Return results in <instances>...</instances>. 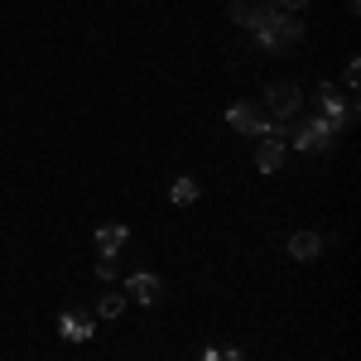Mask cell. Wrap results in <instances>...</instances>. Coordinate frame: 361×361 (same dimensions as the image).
<instances>
[{
  "instance_id": "16",
  "label": "cell",
  "mask_w": 361,
  "mask_h": 361,
  "mask_svg": "<svg viewBox=\"0 0 361 361\" xmlns=\"http://www.w3.org/2000/svg\"><path fill=\"white\" fill-rule=\"evenodd\" d=\"M97 275H102V279L116 275V255H102V260H97Z\"/></svg>"
},
{
  "instance_id": "6",
  "label": "cell",
  "mask_w": 361,
  "mask_h": 361,
  "mask_svg": "<svg viewBox=\"0 0 361 361\" xmlns=\"http://www.w3.org/2000/svg\"><path fill=\"white\" fill-rule=\"evenodd\" d=\"M226 121H231L241 135H265V130H270V116H265V106H255V102H236V106L226 111Z\"/></svg>"
},
{
  "instance_id": "4",
  "label": "cell",
  "mask_w": 361,
  "mask_h": 361,
  "mask_svg": "<svg viewBox=\"0 0 361 361\" xmlns=\"http://www.w3.org/2000/svg\"><path fill=\"white\" fill-rule=\"evenodd\" d=\"M318 102H323V121H328L333 130H342V126H347V121L357 116V102H347V97H342L333 82L318 87Z\"/></svg>"
},
{
  "instance_id": "1",
  "label": "cell",
  "mask_w": 361,
  "mask_h": 361,
  "mask_svg": "<svg viewBox=\"0 0 361 361\" xmlns=\"http://www.w3.org/2000/svg\"><path fill=\"white\" fill-rule=\"evenodd\" d=\"M294 149H308V154H323L337 145V130L323 121V116H294Z\"/></svg>"
},
{
  "instance_id": "15",
  "label": "cell",
  "mask_w": 361,
  "mask_h": 361,
  "mask_svg": "<svg viewBox=\"0 0 361 361\" xmlns=\"http://www.w3.org/2000/svg\"><path fill=\"white\" fill-rule=\"evenodd\" d=\"M342 78H347V87H357V82H361V63H357V58L342 68Z\"/></svg>"
},
{
  "instance_id": "10",
  "label": "cell",
  "mask_w": 361,
  "mask_h": 361,
  "mask_svg": "<svg viewBox=\"0 0 361 361\" xmlns=\"http://www.w3.org/2000/svg\"><path fill=\"white\" fill-rule=\"evenodd\" d=\"M318 250H323V236H313V231H294L289 236V255L294 260H318Z\"/></svg>"
},
{
  "instance_id": "2",
  "label": "cell",
  "mask_w": 361,
  "mask_h": 361,
  "mask_svg": "<svg viewBox=\"0 0 361 361\" xmlns=\"http://www.w3.org/2000/svg\"><path fill=\"white\" fill-rule=\"evenodd\" d=\"M255 39H260V49L279 54V49H289V44H299V39H304V20H299V15H284V10H279L275 20H265V25L255 29Z\"/></svg>"
},
{
  "instance_id": "8",
  "label": "cell",
  "mask_w": 361,
  "mask_h": 361,
  "mask_svg": "<svg viewBox=\"0 0 361 361\" xmlns=\"http://www.w3.org/2000/svg\"><path fill=\"white\" fill-rule=\"evenodd\" d=\"M159 294H164V284L154 275H145V270L126 279V299H135V304H159Z\"/></svg>"
},
{
  "instance_id": "7",
  "label": "cell",
  "mask_w": 361,
  "mask_h": 361,
  "mask_svg": "<svg viewBox=\"0 0 361 361\" xmlns=\"http://www.w3.org/2000/svg\"><path fill=\"white\" fill-rule=\"evenodd\" d=\"M279 164H284V140L255 135V169H260V173H275Z\"/></svg>"
},
{
  "instance_id": "11",
  "label": "cell",
  "mask_w": 361,
  "mask_h": 361,
  "mask_svg": "<svg viewBox=\"0 0 361 361\" xmlns=\"http://www.w3.org/2000/svg\"><path fill=\"white\" fill-rule=\"evenodd\" d=\"M126 236H130V231H126L121 222H106L102 231H97V250H102V255H116V250L126 246Z\"/></svg>"
},
{
  "instance_id": "3",
  "label": "cell",
  "mask_w": 361,
  "mask_h": 361,
  "mask_svg": "<svg viewBox=\"0 0 361 361\" xmlns=\"http://www.w3.org/2000/svg\"><path fill=\"white\" fill-rule=\"evenodd\" d=\"M260 106H265V116H270L275 126H289V121L299 116V106H304V92H299L294 82H270Z\"/></svg>"
},
{
  "instance_id": "12",
  "label": "cell",
  "mask_w": 361,
  "mask_h": 361,
  "mask_svg": "<svg viewBox=\"0 0 361 361\" xmlns=\"http://www.w3.org/2000/svg\"><path fill=\"white\" fill-rule=\"evenodd\" d=\"M169 197H173L178 207H188V202H197V183L193 178H173V183H169Z\"/></svg>"
},
{
  "instance_id": "9",
  "label": "cell",
  "mask_w": 361,
  "mask_h": 361,
  "mask_svg": "<svg viewBox=\"0 0 361 361\" xmlns=\"http://www.w3.org/2000/svg\"><path fill=\"white\" fill-rule=\"evenodd\" d=\"M58 333L68 337V342H87L92 337V313H63L58 318Z\"/></svg>"
},
{
  "instance_id": "14",
  "label": "cell",
  "mask_w": 361,
  "mask_h": 361,
  "mask_svg": "<svg viewBox=\"0 0 361 361\" xmlns=\"http://www.w3.org/2000/svg\"><path fill=\"white\" fill-rule=\"evenodd\" d=\"M202 361H246V357H241V352H217V347H207Z\"/></svg>"
},
{
  "instance_id": "13",
  "label": "cell",
  "mask_w": 361,
  "mask_h": 361,
  "mask_svg": "<svg viewBox=\"0 0 361 361\" xmlns=\"http://www.w3.org/2000/svg\"><path fill=\"white\" fill-rule=\"evenodd\" d=\"M102 318H121V313H126V294H102Z\"/></svg>"
},
{
  "instance_id": "5",
  "label": "cell",
  "mask_w": 361,
  "mask_h": 361,
  "mask_svg": "<svg viewBox=\"0 0 361 361\" xmlns=\"http://www.w3.org/2000/svg\"><path fill=\"white\" fill-rule=\"evenodd\" d=\"M275 15H279L275 0H231V20L241 29H260L265 20H275Z\"/></svg>"
},
{
  "instance_id": "17",
  "label": "cell",
  "mask_w": 361,
  "mask_h": 361,
  "mask_svg": "<svg viewBox=\"0 0 361 361\" xmlns=\"http://www.w3.org/2000/svg\"><path fill=\"white\" fill-rule=\"evenodd\" d=\"M275 5H279V10H284V15H299V10H304L308 0H275Z\"/></svg>"
}]
</instances>
